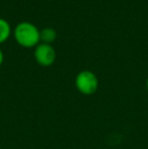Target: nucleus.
<instances>
[{
	"label": "nucleus",
	"instance_id": "1",
	"mask_svg": "<svg viewBox=\"0 0 148 149\" xmlns=\"http://www.w3.org/2000/svg\"><path fill=\"white\" fill-rule=\"evenodd\" d=\"M14 39L22 47L33 48L39 45L40 31L36 26L28 22H22L15 26L13 31Z\"/></svg>",
	"mask_w": 148,
	"mask_h": 149
},
{
	"label": "nucleus",
	"instance_id": "2",
	"mask_svg": "<svg viewBox=\"0 0 148 149\" xmlns=\"http://www.w3.org/2000/svg\"><path fill=\"white\" fill-rule=\"evenodd\" d=\"M75 86L80 93L91 95L99 88V79L97 75L89 70H83L77 74L75 78Z\"/></svg>",
	"mask_w": 148,
	"mask_h": 149
},
{
	"label": "nucleus",
	"instance_id": "3",
	"mask_svg": "<svg viewBox=\"0 0 148 149\" xmlns=\"http://www.w3.org/2000/svg\"><path fill=\"white\" fill-rule=\"evenodd\" d=\"M35 59L43 67H49L56 60V51L50 44H39L35 50Z\"/></svg>",
	"mask_w": 148,
	"mask_h": 149
},
{
	"label": "nucleus",
	"instance_id": "4",
	"mask_svg": "<svg viewBox=\"0 0 148 149\" xmlns=\"http://www.w3.org/2000/svg\"><path fill=\"white\" fill-rule=\"evenodd\" d=\"M57 38V33L54 29L52 28H45L42 31H40V40L44 44H50L53 43Z\"/></svg>",
	"mask_w": 148,
	"mask_h": 149
},
{
	"label": "nucleus",
	"instance_id": "5",
	"mask_svg": "<svg viewBox=\"0 0 148 149\" xmlns=\"http://www.w3.org/2000/svg\"><path fill=\"white\" fill-rule=\"evenodd\" d=\"M11 33V28L7 20L4 18H0V44L7 41Z\"/></svg>",
	"mask_w": 148,
	"mask_h": 149
},
{
	"label": "nucleus",
	"instance_id": "6",
	"mask_svg": "<svg viewBox=\"0 0 148 149\" xmlns=\"http://www.w3.org/2000/svg\"><path fill=\"white\" fill-rule=\"evenodd\" d=\"M3 60H4V55H3V52H2V50L0 49V66L2 65V63H3Z\"/></svg>",
	"mask_w": 148,
	"mask_h": 149
},
{
	"label": "nucleus",
	"instance_id": "7",
	"mask_svg": "<svg viewBox=\"0 0 148 149\" xmlns=\"http://www.w3.org/2000/svg\"><path fill=\"white\" fill-rule=\"evenodd\" d=\"M146 88L148 90V78H147V80H146Z\"/></svg>",
	"mask_w": 148,
	"mask_h": 149
}]
</instances>
